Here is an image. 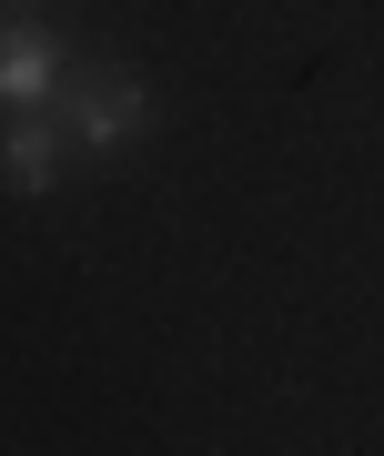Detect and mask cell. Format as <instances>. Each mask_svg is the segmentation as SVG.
Listing matches in <instances>:
<instances>
[{
  "instance_id": "obj_4",
  "label": "cell",
  "mask_w": 384,
  "mask_h": 456,
  "mask_svg": "<svg viewBox=\"0 0 384 456\" xmlns=\"http://www.w3.org/2000/svg\"><path fill=\"white\" fill-rule=\"evenodd\" d=\"M11 11H41V0H11Z\"/></svg>"
},
{
  "instance_id": "obj_3",
  "label": "cell",
  "mask_w": 384,
  "mask_h": 456,
  "mask_svg": "<svg viewBox=\"0 0 384 456\" xmlns=\"http://www.w3.org/2000/svg\"><path fill=\"white\" fill-rule=\"evenodd\" d=\"M0 183H11L20 203H41L51 183H61V122L51 112H11L0 122Z\"/></svg>"
},
{
  "instance_id": "obj_2",
  "label": "cell",
  "mask_w": 384,
  "mask_h": 456,
  "mask_svg": "<svg viewBox=\"0 0 384 456\" xmlns=\"http://www.w3.org/2000/svg\"><path fill=\"white\" fill-rule=\"evenodd\" d=\"M61 71H71L61 31H41V20H20V11H0V112H51Z\"/></svg>"
},
{
  "instance_id": "obj_1",
  "label": "cell",
  "mask_w": 384,
  "mask_h": 456,
  "mask_svg": "<svg viewBox=\"0 0 384 456\" xmlns=\"http://www.w3.org/2000/svg\"><path fill=\"white\" fill-rule=\"evenodd\" d=\"M51 122H61L71 152H132L152 132V82L122 61H71L61 92H51Z\"/></svg>"
}]
</instances>
